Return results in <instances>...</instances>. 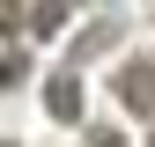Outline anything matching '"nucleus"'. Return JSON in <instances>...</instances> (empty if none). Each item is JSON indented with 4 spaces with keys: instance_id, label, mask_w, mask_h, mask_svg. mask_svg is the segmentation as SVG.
Returning <instances> with one entry per match:
<instances>
[{
    "instance_id": "f257e3e1",
    "label": "nucleus",
    "mask_w": 155,
    "mask_h": 147,
    "mask_svg": "<svg viewBox=\"0 0 155 147\" xmlns=\"http://www.w3.org/2000/svg\"><path fill=\"white\" fill-rule=\"evenodd\" d=\"M118 103L133 110V118H155V59L118 66Z\"/></svg>"
},
{
    "instance_id": "f03ea898",
    "label": "nucleus",
    "mask_w": 155,
    "mask_h": 147,
    "mask_svg": "<svg viewBox=\"0 0 155 147\" xmlns=\"http://www.w3.org/2000/svg\"><path fill=\"white\" fill-rule=\"evenodd\" d=\"M45 103H52V118H81V81H74V74H52Z\"/></svg>"
},
{
    "instance_id": "7ed1b4c3",
    "label": "nucleus",
    "mask_w": 155,
    "mask_h": 147,
    "mask_svg": "<svg viewBox=\"0 0 155 147\" xmlns=\"http://www.w3.org/2000/svg\"><path fill=\"white\" fill-rule=\"evenodd\" d=\"M59 22H67V0H45V8L30 15V30H37V37H52V30H59Z\"/></svg>"
},
{
    "instance_id": "20e7f679",
    "label": "nucleus",
    "mask_w": 155,
    "mask_h": 147,
    "mask_svg": "<svg viewBox=\"0 0 155 147\" xmlns=\"http://www.w3.org/2000/svg\"><path fill=\"white\" fill-rule=\"evenodd\" d=\"M111 37H118V22H104V30H89V37H81V44H74V59H96V52H104V44H111Z\"/></svg>"
},
{
    "instance_id": "39448f33",
    "label": "nucleus",
    "mask_w": 155,
    "mask_h": 147,
    "mask_svg": "<svg viewBox=\"0 0 155 147\" xmlns=\"http://www.w3.org/2000/svg\"><path fill=\"white\" fill-rule=\"evenodd\" d=\"M0 30H22V8L15 0H0Z\"/></svg>"
},
{
    "instance_id": "423d86ee",
    "label": "nucleus",
    "mask_w": 155,
    "mask_h": 147,
    "mask_svg": "<svg viewBox=\"0 0 155 147\" xmlns=\"http://www.w3.org/2000/svg\"><path fill=\"white\" fill-rule=\"evenodd\" d=\"M148 147H155V140H148Z\"/></svg>"
}]
</instances>
